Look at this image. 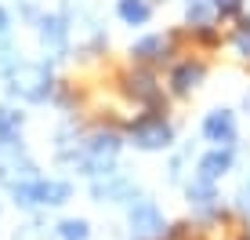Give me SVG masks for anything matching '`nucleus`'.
Returning <instances> with one entry per match:
<instances>
[{
  "label": "nucleus",
  "mask_w": 250,
  "mask_h": 240,
  "mask_svg": "<svg viewBox=\"0 0 250 240\" xmlns=\"http://www.w3.org/2000/svg\"><path fill=\"white\" fill-rule=\"evenodd\" d=\"M131 91L138 98H156V88H152L149 76H138V80H131Z\"/></svg>",
  "instance_id": "4468645a"
},
{
  "label": "nucleus",
  "mask_w": 250,
  "mask_h": 240,
  "mask_svg": "<svg viewBox=\"0 0 250 240\" xmlns=\"http://www.w3.org/2000/svg\"><path fill=\"white\" fill-rule=\"evenodd\" d=\"M131 226L138 233H160L163 218H160V211L152 208V204H138V208H131Z\"/></svg>",
  "instance_id": "423d86ee"
},
{
  "label": "nucleus",
  "mask_w": 250,
  "mask_h": 240,
  "mask_svg": "<svg viewBox=\"0 0 250 240\" xmlns=\"http://www.w3.org/2000/svg\"><path fill=\"white\" fill-rule=\"evenodd\" d=\"M163 55H167V40L163 37H145L134 44V58H142V62H160Z\"/></svg>",
  "instance_id": "1a4fd4ad"
},
{
  "label": "nucleus",
  "mask_w": 250,
  "mask_h": 240,
  "mask_svg": "<svg viewBox=\"0 0 250 240\" xmlns=\"http://www.w3.org/2000/svg\"><path fill=\"white\" fill-rule=\"evenodd\" d=\"M203 131H207L210 142H232L236 139V117L229 109H218V113H210L203 120Z\"/></svg>",
  "instance_id": "39448f33"
},
{
  "label": "nucleus",
  "mask_w": 250,
  "mask_h": 240,
  "mask_svg": "<svg viewBox=\"0 0 250 240\" xmlns=\"http://www.w3.org/2000/svg\"><path fill=\"white\" fill-rule=\"evenodd\" d=\"M239 4H243V0H214V7H218L221 15H236Z\"/></svg>",
  "instance_id": "f3484780"
},
{
  "label": "nucleus",
  "mask_w": 250,
  "mask_h": 240,
  "mask_svg": "<svg viewBox=\"0 0 250 240\" xmlns=\"http://www.w3.org/2000/svg\"><path fill=\"white\" fill-rule=\"evenodd\" d=\"M120 19L127 25L149 22V4H145V0H120Z\"/></svg>",
  "instance_id": "9b49d317"
},
{
  "label": "nucleus",
  "mask_w": 250,
  "mask_h": 240,
  "mask_svg": "<svg viewBox=\"0 0 250 240\" xmlns=\"http://www.w3.org/2000/svg\"><path fill=\"white\" fill-rule=\"evenodd\" d=\"M0 33H7V11L0 7Z\"/></svg>",
  "instance_id": "a211bd4d"
},
{
  "label": "nucleus",
  "mask_w": 250,
  "mask_h": 240,
  "mask_svg": "<svg viewBox=\"0 0 250 240\" xmlns=\"http://www.w3.org/2000/svg\"><path fill=\"white\" fill-rule=\"evenodd\" d=\"M116 149H120L116 135H94V139L83 145V168H87L91 175H109V164H113Z\"/></svg>",
  "instance_id": "f03ea898"
},
{
  "label": "nucleus",
  "mask_w": 250,
  "mask_h": 240,
  "mask_svg": "<svg viewBox=\"0 0 250 240\" xmlns=\"http://www.w3.org/2000/svg\"><path fill=\"white\" fill-rule=\"evenodd\" d=\"M236 48L243 51V55L250 58V22H243L239 25V33H236Z\"/></svg>",
  "instance_id": "dca6fc26"
},
{
  "label": "nucleus",
  "mask_w": 250,
  "mask_h": 240,
  "mask_svg": "<svg viewBox=\"0 0 250 240\" xmlns=\"http://www.w3.org/2000/svg\"><path fill=\"white\" fill-rule=\"evenodd\" d=\"M65 22L58 19V15H44V19H40V40H44V44H51V48H62L65 44Z\"/></svg>",
  "instance_id": "6e6552de"
},
{
  "label": "nucleus",
  "mask_w": 250,
  "mask_h": 240,
  "mask_svg": "<svg viewBox=\"0 0 250 240\" xmlns=\"http://www.w3.org/2000/svg\"><path fill=\"white\" fill-rule=\"evenodd\" d=\"M200 80H203V66H192V62L178 66V70H174V76H170L174 91H188V88H196Z\"/></svg>",
  "instance_id": "9d476101"
},
{
  "label": "nucleus",
  "mask_w": 250,
  "mask_h": 240,
  "mask_svg": "<svg viewBox=\"0 0 250 240\" xmlns=\"http://www.w3.org/2000/svg\"><path fill=\"white\" fill-rule=\"evenodd\" d=\"M207 15H210L207 0H192V4H188V19H192L196 25H207Z\"/></svg>",
  "instance_id": "2eb2a0df"
},
{
  "label": "nucleus",
  "mask_w": 250,
  "mask_h": 240,
  "mask_svg": "<svg viewBox=\"0 0 250 240\" xmlns=\"http://www.w3.org/2000/svg\"><path fill=\"white\" fill-rule=\"evenodd\" d=\"M232 164V157L225 149H214V153H207V157L200 160V182H214L218 175H225Z\"/></svg>",
  "instance_id": "0eeeda50"
},
{
  "label": "nucleus",
  "mask_w": 250,
  "mask_h": 240,
  "mask_svg": "<svg viewBox=\"0 0 250 240\" xmlns=\"http://www.w3.org/2000/svg\"><path fill=\"white\" fill-rule=\"evenodd\" d=\"M131 139L142 145V149H160V145L170 142V127L163 124L160 117H142L131 124Z\"/></svg>",
  "instance_id": "20e7f679"
},
{
  "label": "nucleus",
  "mask_w": 250,
  "mask_h": 240,
  "mask_svg": "<svg viewBox=\"0 0 250 240\" xmlns=\"http://www.w3.org/2000/svg\"><path fill=\"white\" fill-rule=\"evenodd\" d=\"M51 91V73L47 66H37V62H22L11 70V95H19L25 102H40L47 98Z\"/></svg>",
  "instance_id": "f257e3e1"
},
{
  "label": "nucleus",
  "mask_w": 250,
  "mask_h": 240,
  "mask_svg": "<svg viewBox=\"0 0 250 240\" xmlns=\"http://www.w3.org/2000/svg\"><path fill=\"white\" fill-rule=\"evenodd\" d=\"M19 124H22L19 113H11V109H0V145H11V142H15V135H19Z\"/></svg>",
  "instance_id": "f8f14e48"
},
{
  "label": "nucleus",
  "mask_w": 250,
  "mask_h": 240,
  "mask_svg": "<svg viewBox=\"0 0 250 240\" xmlns=\"http://www.w3.org/2000/svg\"><path fill=\"white\" fill-rule=\"evenodd\" d=\"M15 200L19 204H65L69 186L65 182H22L15 186Z\"/></svg>",
  "instance_id": "7ed1b4c3"
},
{
  "label": "nucleus",
  "mask_w": 250,
  "mask_h": 240,
  "mask_svg": "<svg viewBox=\"0 0 250 240\" xmlns=\"http://www.w3.org/2000/svg\"><path fill=\"white\" fill-rule=\"evenodd\" d=\"M62 240H83L87 237V222H80V218H73V222H62Z\"/></svg>",
  "instance_id": "ddd939ff"
}]
</instances>
